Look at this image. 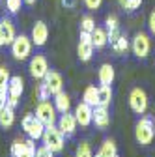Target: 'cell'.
I'll return each mask as SVG.
<instances>
[{"label": "cell", "mask_w": 155, "mask_h": 157, "mask_svg": "<svg viewBox=\"0 0 155 157\" xmlns=\"http://www.w3.org/2000/svg\"><path fill=\"white\" fill-rule=\"evenodd\" d=\"M82 101L90 107H97L99 105V88L95 86H86L84 94H82Z\"/></svg>", "instance_id": "cell-21"}, {"label": "cell", "mask_w": 155, "mask_h": 157, "mask_svg": "<svg viewBox=\"0 0 155 157\" xmlns=\"http://www.w3.org/2000/svg\"><path fill=\"white\" fill-rule=\"evenodd\" d=\"M148 28H149V32L155 36V10L149 13V17H148Z\"/></svg>", "instance_id": "cell-35"}, {"label": "cell", "mask_w": 155, "mask_h": 157, "mask_svg": "<svg viewBox=\"0 0 155 157\" xmlns=\"http://www.w3.org/2000/svg\"><path fill=\"white\" fill-rule=\"evenodd\" d=\"M6 103H8V92H2V90H0V110L6 107Z\"/></svg>", "instance_id": "cell-36"}, {"label": "cell", "mask_w": 155, "mask_h": 157, "mask_svg": "<svg viewBox=\"0 0 155 157\" xmlns=\"http://www.w3.org/2000/svg\"><path fill=\"white\" fill-rule=\"evenodd\" d=\"M112 101V86L110 84H101L99 86V105L108 107Z\"/></svg>", "instance_id": "cell-22"}, {"label": "cell", "mask_w": 155, "mask_h": 157, "mask_svg": "<svg viewBox=\"0 0 155 157\" xmlns=\"http://www.w3.org/2000/svg\"><path fill=\"white\" fill-rule=\"evenodd\" d=\"M92 124L99 129H107L110 125V114H108V107H103V105H97L93 107V120Z\"/></svg>", "instance_id": "cell-16"}, {"label": "cell", "mask_w": 155, "mask_h": 157, "mask_svg": "<svg viewBox=\"0 0 155 157\" xmlns=\"http://www.w3.org/2000/svg\"><path fill=\"white\" fill-rule=\"evenodd\" d=\"M30 39H32V43L36 47H43L47 43V39H49V28H47V25L43 21H36V25L32 28Z\"/></svg>", "instance_id": "cell-14"}, {"label": "cell", "mask_w": 155, "mask_h": 157, "mask_svg": "<svg viewBox=\"0 0 155 157\" xmlns=\"http://www.w3.org/2000/svg\"><path fill=\"white\" fill-rule=\"evenodd\" d=\"M32 39L28 37V36H15V39H13V43L9 45L11 47V54H13V58L15 60H26V58L32 54Z\"/></svg>", "instance_id": "cell-3"}, {"label": "cell", "mask_w": 155, "mask_h": 157, "mask_svg": "<svg viewBox=\"0 0 155 157\" xmlns=\"http://www.w3.org/2000/svg\"><path fill=\"white\" fill-rule=\"evenodd\" d=\"M37 97H40L41 101H45V99H49V97H51V92H49V88H47V84L43 81L40 82V86H37Z\"/></svg>", "instance_id": "cell-31"}, {"label": "cell", "mask_w": 155, "mask_h": 157, "mask_svg": "<svg viewBox=\"0 0 155 157\" xmlns=\"http://www.w3.org/2000/svg\"><path fill=\"white\" fill-rule=\"evenodd\" d=\"M25 92V81L21 75H11L9 78V86H8V107L15 109L19 105V99H21V95Z\"/></svg>", "instance_id": "cell-6"}, {"label": "cell", "mask_w": 155, "mask_h": 157, "mask_svg": "<svg viewBox=\"0 0 155 157\" xmlns=\"http://www.w3.org/2000/svg\"><path fill=\"white\" fill-rule=\"evenodd\" d=\"M75 157H93L92 146H90L86 140H82V142L79 144V148H77V151H75Z\"/></svg>", "instance_id": "cell-26"}, {"label": "cell", "mask_w": 155, "mask_h": 157, "mask_svg": "<svg viewBox=\"0 0 155 157\" xmlns=\"http://www.w3.org/2000/svg\"><path fill=\"white\" fill-rule=\"evenodd\" d=\"M105 25H107V32H112V30H120V21L116 15H108L105 19Z\"/></svg>", "instance_id": "cell-30"}, {"label": "cell", "mask_w": 155, "mask_h": 157, "mask_svg": "<svg viewBox=\"0 0 155 157\" xmlns=\"http://www.w3.org/2000/svg\"><path fill=\"white\" fill-rule=\"evenodd\" d=\"M21 125H23L25 133L30 136V139H34V140H40L43 136L45 125H43V122L40 120V118H36V114H25Z\"/></svg>", "instance_id": "cell-5"}, {"label": "cell", "mask_w": 155, "mask_h": 157, "mask_svg": "<svg viewBox=\"0 0 155 157\" xmlns=\"http://www.w3.org/2000/svg\"><path fill=\"white\" fill-rule=\"evenodd\" d=\"M21 4H23V0H6V8L9 13H17L21 10Z\"/></svg>", "instance_id": "cell-32"}, {"label": "cell", "mask_w": 155, "mask_h": 157, "mask_svg": "<svg viewBox=\"0 0 155 157\" xmlns=\"http://www.w3.org/2000/svg\"><path fill=\"white\" fill-rule=\"evenodd\" d=\"M75 0H64V6H73Z\"/></svg>", "instance_id": "cell-38"}, {"label": "cell", "mask_w": 155, "mask_h": 157, "mask_svg": "<svg viewBox=\"0 0 155 157\" xmlns=\"http://www.w3.org/2000/svg\"><path fill=\"white\" fill-rule=\"evenodd\" d=\"M9 69L6 66H0V90L2 92H8V86H9Z\"/></svg>", "instance_id": "cell-25"}, {"label": "cell", "mask_w": 155, "mask_h": 157, "mask_svg": "<svg viewBox=\"0 0 155 157\" xmlns=\"http://www.w3.org/2000/svg\"><path fill=\"white\" fill-rule=\"evenodd\" d=\"M103 4V0H84V6L88 10H99Z\"/></svg>", "instance_id": "cell-34"}, {"label": "cell", "mask_w": 155, "mask_h": 157, "mask_svg": "<svg viewBox=\"0 0 155 157\" xmlns=\"http://www.w3.org/2000/svg\"><path fill=\"white\" fill-rule=\"evenodd\" d=\"M56 112L58 110H56L54 103H51L49 99L40 101V103H37V107H36V118H40L45 127L47 125H56V122H58Z\"/></svg>", "instance_id": "cell-4"}, {"label": "cell", "mask_w": 155, "mask_h": 157, "mask_svg": "<svg viewBox=\"0 0 155 157\" xmlns=\"http://www.w3.org/2000/svg\"><path fill=\"white\" fill-rule=\"evenodd\" d=\"M15 39V26L11 19H0V47L11 45Z\"/></svg>", "instance_id": "cell-13"}, {"label": "cell", "mask_w": 155, "mask_h": 157, "mask_svg": "<svg viewBox=\"0 0 155 157\" xmlns=\"http://www.w3.org/2000/svg\"><path fill=\"white\" fill-rule=\"evenodd\" d=\"M134 139L140 146H149L155 139V120L151 116H142L134 124Z\"/></svg>", "instance_id": "cell-1"}, {"label": "cell", "mask_w": 155, "mask_h": 157, "mask_svg": "<svg viewBox=\"0 0 155 157\" xmlns=\"http://www.w3.org/2000/svg\"><path fill=\"white\" fill-rule=\"evenodd\" d=\"M110 47H112V51H114V52L123 54V52H127V49H129L131 45H129V41H127V37H125L123 34H120V36H118V39L110 43Z\"/></svg>", "instance_id": "cell-24"}, {"label": "cell", "mask_w": 155, "mask_h": 157, "mask_svg": "<svg viewBox=\"0 0 155 157\" xmlns=\"http://www.w3.org/2000/svg\"><path fill=\"white\" fill-rule=\"evenodd\" d=\"M92 43H93V49H103L107 43H108V32L105 28H97L92 32Z\"/></svg>", "instance_id": "cell-19"}, {"label": "cell", "mask_w": 155, "mask_h": 157, "mask_svg": "<svg viewBox=\"0 0 155 157\" xmlns=\"http://www.w3.org/2000/svg\"><path fill=\"white\" fill-rule=\"evenodd\" d=\"M93 157H103V155H101V153H97V155H93Z\"/></svg>", "instance_id": "cell-40"}, {"label": "cell", "mask_w": 155, "mask_h": 157, "mask_svg": "<svg viewBox=\"0 0 155 157\" xmlns=\"http://www.w3.org/2000/svg\"><path fill=\"white\" fill-rule=\"evenodd\" d=\"M30 75L34 78H37V81H43L45 75L49 73V62H47V58L43 54H36L34 58H30Z\"/></svg>", "instance_id": "cell-9"}, {"label": "cell", "mask_w": 155, "mask_h": 157, "mask_svg": "<svg viewBox=\"0 0 155 157\" xmlns=\"http://www.w3.org/2000/svg\"><path fill=\"white\" fill-rule=\"evenodd\" d=\"M19 157H36V153H30V151H26V150H25V151H23L21 155H19Z\"/></svg>", "instance_id": "cell-37"}, {"label": "cell", "mask_w": 155, "mask_h": 157, "mask_svg": "<svg viewBox=\"0 0 155 157\" xmlns=\"http://www.w3.org/2000/svg\"><path fill=\"white\" fill-rule=\"evenodd\" d=\"M77 125H79L77 124V118L71 112H64L60 118H58V122H56V127L64 133V136H71L77 131Z\"/></svg>", "instance_id": "cell-12"}, {"label": "cell", "mask_w": 155, "mask_h": 157, "mask_svg": "<svg viewBox=\"0 0 155 157\" xmlns=\"http://www.w3.org/2000/svg\"><path fill=\"white\" fill-rule=\"evenodd\" d=\"M114 77L116 71L110 64H101L99 71H97V78H99V84H112L114 82Z\"/></svg>", "instance_id": "cell-17"}, {"label": "cell", "mask_w": 155, "mask_h": 157, "mask_svg": "<svg viewBox=\"0 0 155 157\" xmlns=\"http://www.w3.org/2000/svg\"><path fill=\"white\" fill-rule=\"evenodd\" d=\"M25 4H28V6H32V4H36V0H23Z\"/></svg>", "instance_id": "cell-39"}, {"label": "cell", "mask_w": 155, "mask_h": 157, "mask_svg": "<svg viewBox=\"0 0 155 157\" xmlns=\"http://www.w3.org/2000/svg\"><path fill=\"white\" fill-rule=\"evenodd\" d=\"M99 153H101L103 157H116V155H118V148H116V142H114L112 139H107V140L101 144Z\"/></svg>", "instance_id": "cell-23"}, {"label": "cell", "mask_w": 155, "mask_h": 157, "mask_svg": "<svg viewBox=\"0 0 155 157\" xmlns=\"http://www.w3.org/2000/svg\"><path fill=\"white\" fill-rule=\"evenodd\" d=\"M148 94L142 90V88H133L131 94H129V107L134 114H146L148 110Z\"/></svg>", "instance_id": "cell-7"}, {"label": "cell", "mask_w": 155, "mask_h": 157, "mask_svg": "<svg viewBox=\"0 0 155 157\" xmlns=\"http://www.w3.org/2000/svg\"><path fill=\"white\" fill-rule=\"evenodd\" d=\"M116 157H118V155H116Z\"/></svg>", "instance_id": "cell-41"}, {"label": "cell", "mask_w": 155, "mask_h": 157, "mask_svg": "<svg viewBox=\"0 0 155 157\" xmlns=\"http://www.w3.org/2000/svg\"><path fill=\"white\" fill-rule=\"evenodd\" d=\"M95 30V21L90 17V15H84L82 19H81V32H93Z\"/></svg>", "instance_id": "cell-28"}, {"label": "cell", "mask_w": 155, "mask_h": 157, "mask_svg": "<svg viewBox=\"0 0 155 157\" xmlns=\"http://www.w3.org/2000/svg\"><path fill=\"white\" fill-rule=\"evenodd\" d=\"M36 157H54V151L47 146H40L36 150Z\"/></svg>", "instance_id": "cell-33"}, {"label": "cell", "mask_w": 155, "mask_h": 157, "mask_svg": "<svg viewBox=\"0 0 155 157\" xmlns=\"http://www.w3.org/2000/svg\"><path fill=\"white\" fill-rule=\"evenodd\" d=\"M54 107H56V110L60 112V114L69 112V109H71V97L62 90L60 94H56V95H54Z\"/></svg>", "instance_id": "cell-18"}, {"label": "cell", "mask_w": 155, "mask_h": 157, "mask_svg": "<svg viewBox=\"0 0 155 157\" xmlns=\"http://www.w3.org/2000/svg\"><path fill=\"white\" fill-rule=\"evenodd\" d=\"M43 82L47 84L51 95H56V94H60L64 90V78H62L60 73H56V71H49L45 75V78H43Z\"/></svg>", "instance_id": "cell-15"}, {"label": "cell", "mask_w": 155, "mask_h": 157, "mask_svg": "<svg viewBox=\"0 0 155 157\" xmlns=\"http://www.w3.org/2000/svg\"><path fill=\"white\" fill-rule=\"evenodd\" d=\"M41 140H43V146H47V148H51L54 153H58V151L64 150L66 136H64V133L58 129L56 125H47L45 131H43Z\"/></svg>", "instance_id": "cell-2"}, {"label": "cell", "mask_w": 155, "mask_h": 157, "mask_svg": "<svg viewBox=\"0 0 155 157\" xmlns=\"http://www.w3.org/2000/svg\"><path fill=\"white\" fill-rule=\"evenodd\" d=\"M13 124H15V109L6 105L2 110H0V127L9 129Z\"/></svg>", "instance_id": "cell-20"}, {"label": "cell", "mask_w": 155, "mask_h": 157, "mask_svg": "<svg viewBox=\"0 0 155 157\" xmlns=\"http://www.w3.org/2000/svg\"><path fill=\"white\" fill-rule=\"evenodd\" d=\"M120 6L125 10V11H134V10H138L142 6L144 0H118Z\"/></svg>", "instance_id": "cell-27"}, {"label": "cell", "mask_w": 155, "mask_h": 157, "mask_svg": "<svg viewBox=\"0 0 155 157\" xmlns=\"http://www.w3.org/2000/svg\"><path fill=\"white\" fill-rule=\"evenodd\" d=\"M25 148H26V140H23V139H15L13 144H11V155H13V157H19V155L25 151Z\"/></svg>", "instance_id": "cell-29"}, {"label": "cell", "mask_w": 155, "mask_h": 157, "mask_svg": "<svg viewBox=\"0 0 155 157\" xmlns=\"http://www.w3.org/2000/svg\"><path fill=\"white\" fill-rule=\"evenodd\" d=\"M131 51L133 54L137 56V58H146L151 51V39L148 34L144 32H138V34H134L133 37V41H131Z\"/></svg>", "instance_id": "cell-8"}, {"label": "cell", "mask_w": 155, "mask_h": 157, "mask_svg": "<svg viewBox=\"0 0 155 157\" xmlns=\"http://www.w3.org/2000/svg\"><path fill=\"white\" fill-rule=\"evenodd\" d=\"M75 118H77V124H79L81 127H88L93 120V107L86 105L84 101H81L79 105L75 107Z\"/></svg>", "instance_id": "cell-11"}, {"label": "cell", "mask_w": 155, "mask_h": 157, "mask_svg": "<svg viewBox=\"0 0 155 157\" xmlns=\"http://www.w3.org/2000/svg\"><path fill=\"white\" fill-rule=\"evenodd\" d=\"M77 54H79L81 62H88L93 56V43H92V34L90 32H81V39L77 45Z\"/></svg>", "instance_id": "cell-10"}]
</instances>
